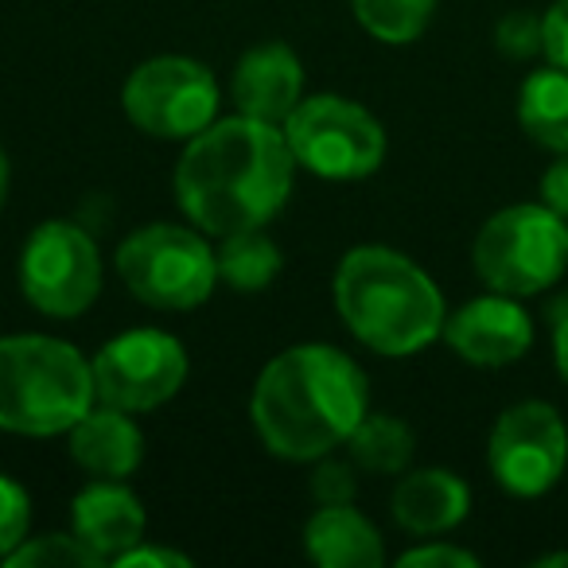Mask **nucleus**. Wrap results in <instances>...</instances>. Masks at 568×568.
Returning a JSON list of instances; mask_svg holds the SVG:
<instances>
[{
  "label": "nucleus",
  "instance_id": "1",
  "mask_svg": "<svg viewBox=\"0 0 568 568\" xmlns=\"http://www.w3.org/2000/svg\"><path fill=\"white\" fill-rule=\"evenodd\" d=\"M296 168L281 125L234 113L187 141L172 180L175 203L203 234L257 230L288 203Z\"/></svg>",
  "mask_w": 568,
  "mask_h": 568
},
{
  "label": "nucleus",
  "instance_id": "2",
  "mask_svg": "<svg viewBox=\"0 0 568 568\" xmlns=\"http://www.w3.org/2000/svg\"><path fill=\"white\" fill-rule=\"evenodd\" d=\"M371 386L347 351L327 343L288 347L257 374L250 397L253 428L273 456L308 464L332 456L366 417Z\"/></svg>",
  "mask_w": 568,
  "mask_h": 568
},
{
  "label": "nucleus",
  "instance_id": "3",
  "mask_svg": "<svg viewBox=\"0 0 568 568\" xmlns=\"http://www.w3.org/2000/svg\"><path fill=\"white\" fill-rule=\"evenodd\" d=\"M335 308L363 347L389 358L425 351L448 320L433 276L389 245H355L339 261Z\"/></svg>",
  "mask_w": 568,
  "mask_h": 568
},
{
  "label": "nucleus",
  "instance_id": "4",
  "mask_svg": "<svg viewBox=\"0 0 568 568\" xmlns=\"http://www.w3.org/2000/svg\"><path fill=\"white\" fill-rule=\"evenodd\" d=\"M98 402L94 366L55 335L0 339V428L17 436H59Z\"/></svg>",
  "mask_w": 568,
  "mask_h": 568
},
{
  "label": "nucleus",
  "instance_id": "5",
  "mask_svg": "<svg viewBox=\"0 0 568 568\" xmlns=\"http://www.w3.org/2000/svg\"><path fill=\"white\" fill-rule=\"evenodd\" d=\"M113 265L129 293L160 312H191L211 301L219 257L199 230L175 222L141 226L118 245Z\"/></svg>",
  "mask_w": 568,
  "mask_h": 568
},
{
  "label": "nucleus",
  "instance_id": "6",
  "mask_svg": "<svg viewBox=\"0 0 568 568\" xmlns=\"http://www.w3.org/2000/svg\"><path fill=\"white\" fill-rule=\"evenodd\" d=\"M475 273L506 296H537L565 276L568 226L545 203H518L490 214L475 237Z\"/></svg>",
  "mask_w": 568,
  "mask_h": 568
},
{
  "label": "nucleus",
  "instance_id": "7",
  "mask_svg": "<svg viewBox=\"0 0 568 568\" xmlns=\"http://www.w3.org/2000/svg\"><path fill=\"white\" fill-rule=\"evenodd\" d=\"M281 129L296 164L320 180H366L386 160L382 121L339 94L304 98Z\"/></svg>",
  "mask_w": 568,
  "mask_h": 568
},
{
  "label": "nucleus",
  "instance_id": "8",
  "mask_svg": "<svg viewBox=\"0 0 568 568\" xmlns=\"http://www.w3.org/2000/svg\"><path fill=\"white\" fill-rule=\"evenodd\" d=\"M20 293L43 316H82L102 293V257L94 237L67 219L40 222L20 250Z\"/></svg>",
  "mask_w": 568,
  "mask_h": 568
},
{
  "label": "nucleus",
  "instance_id": "9",
  "mask_svg": "<svg viewBox=\"0 0 568 568\" xmlns=\"http://www.w3.org/2000/svg\"><path fill=\"white\" fill-rule=\"evenodd\" d=\"M125 118L156 141H191L219 113V82L187 55H156L129 74L121 90Z\"/></svg>",
  "mask_w": 568,
  "mask_h": 568
},
{
  "label": "nucleus",
  "instance_id": "10",
  "mask_svg": "<svg viewBox=\"0 0 568 568\" xmlns=\"http://www.w3.org/2000/svg\"><path fill=\"white\" fill-rule=\"evenodd\" d=\"M94 394L102 405L144 413L172 402L187 382V351L175 335L136 327L94 355Z\"/></svg>",
  "mask_w": 568,
  "mask_h": 568
},
{
  "label": "nucleus",
  "instance_id": "11",
  "mask_svg": "<svg viewBox=\"0 0 568 568\" xmlns=\"http://www.w3.org/2000/svg\"><path fill=\"white\" fill-rule=\"evenodd\" d=\"M487 464L498 487L537 498L560 483L568 467V428L549 402H518L495 420Z\"/></svg>",
  "mask_w": 568,
  "mask_h": 568
},
{
  "label": "nucleus",
  "instance_id": "12",
  "mask_svg": "<svg viewBox=\"0 0 568 568\" xmlns=\"http://www.w3.org/2000/svg\"><path fill=\"white\" fill-rule=\"evenodd\" d=\"M444 339L471 366H510L534 343V320L518 304V296L490 293L467 301L444 320Z\"/></svg>",
  "mask_w": 568,
  "mask_h": 568
},
{
  "label": "nucleus",
  "instance_id": "13",
  "mask_svg": "<svg viewBox=\"0 0 568 568\" xmlns=\"http://www.w3.org/2000/svg\"><path fill=\"white\" fill-rule=\"evenodd\" d=\"M304 102V67L288 43H261L234 67V105L245 118L284 125Z\"/></svg>",
  "mask_w": 568,
  "mask_h": 568
},
{
  "label": "nucleus",
  "instance_id": "14",
  "mask_svg": "<svg viewBox=\"0 0 568 568\" xmlns=\"http://www.w3.org/2000/svg\"><path fill=\"white\" fill-rule=\"evenodd\" d=\"M71 526L105 565L144 541V514L141 498L125 487V479H98L87 490H79L71 506Z\"/></svg>",
  "mask_w": 568,
  "mask_h": 568
},
{
  "label": "nucleus",
  "instance_id": "15",
  "mask_svg": "<svg viewBox=\"0 0 568 568\" xmlns=\"http://www.w3.org/2000/svg\"><path fill=\"white\" fill-rule=\"evenodd\" d=\"M394 521L413 537H436L456 529L471 510V490L456 471L420 467L409 471L394 490Z\"/></svg>",
  "mask_w": 568,
  "mask_h": 568
},
{
  "label": "nucleus",
  "instance_id": "16",
  "mask_svg": "<svg viewBox=\"0 0 568 568\" xmlns=\"http://www.w3.org/2000/svg\"><path fill=\"white\" fill-rule=\"evenodd\" d=\"M71 456L98 479H129L144 459V436L125 409H90L71 428Z\"/></svg>",
  "mask_w": 568,
  "mask_h": 568
},
{
  "label": "nucleus",
  "instance_id": "17",
  "mask_svg": "<svg viewBox=\"0 0 568 568\" xmlns=\"http://www.w3.org/2000/svg\"><path fill=\"white\" fill-rule=\"evenodd\" d=\"M304 549L324 568H382L386 565V545L366 514L351 503L320 506L304 526Z\"/></svg>",
  "mask_w": 568,
  "mask_h": 568
},
{
  "label": "nucleus",
  "instance_id": "18",
  "mask_svg": "<svg viewBox=\"0 0 568 568\" xmlns=\"http://www.w3.org/2000/svg\"><path fill=\"white\" fill-rule=\"evenodd\" d=\"M518 121L534 144L549 152H568V71L545 67L521 82Z\"/></svg>",
  "mask_w": 568,
  "mask_h": 568
},
{
  "label": "nucleus",
  "instance_id": "19",
  "mask_svg": "<svg viewBox=\"0 0 568 568\" xmlns=\"http://www.w3.org/2000/svg\"><path fill=\"white\" fill-rule=\"evenodd\" d=\"M347 448L355 467H363V471L402 475L417 452V440H413V428L405 420L386 417V413H366L351 433Z\"/></svg>",
  "mask_w": 568,
  "mask_h": 568
},
{
  "label": "nucleus",
  "instance_id": "20",
  "mask_svg": "<svg viewBox=\"0 0 568 568\" xmlns=\"http://www.w3.org/2000/svg\"><path fill=\"white\" fill-rule=\"evenodd\" d=\"M214 257H219V276L237 293H261L281 273V250L261 226L226 234Z\"/></svg>",
  "mask_w": 568,
  "mask_h": 568
},
{
  "label": "nucleus",
  "instance_id": "21",
  "mask_svg": "<svg viewBox=\"0 0 568 568\" xmlns=\"http://www.w3.org/2000/svg\"><path fill=\"white\" fill-rule=\"evenodd\" d=\"M358 24L382 43H413L428 28L436 12V0H351Z\"/></svg>",
  "mask_w": 568,
  "mask_h": 568
},
{
  "label": "nucleus",
  "instance_id": "22",
  "mask_svg": "<svg viewBox=\"0 0 568 568\" xmlns=\"http://www.w3.org/2000/svg\"><path fill=\"white\" fill-rule=\"evenodd\" d=\"M4 565L12 568H94V565H105L79 534H43V537H32V541H20L17 549L4 557Z\"/></svg>",
  "mask_w": 568,
  "mask_h": 568
},
{
  "label": "nucleus",
  "instance_id": "23",
  "mask_svg": "<svg viewBox=\"0 0 568 568\" xmlns=\"http://www.w3.org/2000/svg\"><path fill=\"white\" fill-rule=\"evenodd\" d=\"M32 526V498L17 479L0 475V560L9 557Z\"/></svg>",
  "mask_w": 568,
  "mask_h": 568
},
{
  "label": "nucleus",
  "instance_id": "24",
  "mask_svg": "<svg viewBox=\"0 0 568 568\" xmlns=\"http://www.w3.org/2000/svg\"><path fill=\"white\" fill-rule=\"evenodd\" d=\"M495 48L506 59H534L545 48L541 17H534V12H506L495 28Z\"/></svg>",
  "mask_w": 568,
  "mask_h": 568
},
{
  "label": "nucleus",
  "instance_id": "25",
  "mask_svg": "<svg viewBox=\"0 0 568 568\" xmlns=\"http://www.w3.org/2000/svg\"><path fill=\"white\" fill-rule=\"evenodd\" d=\"M355 495H358L355 459L343 464V459L320 456V467L312 471V498L320 506H343V503H355Z\"/></svg>",
  "mask_w": 568,
  "mask_h": 568
},
{
  "label": "nucleus",
  "instance_id": "26",
  "mask_svg": "<svg viewBox=\"0 0 568 568\" xmlns=\"http://www.w3.org/2000/svg\"><path fill=\"white\" fill-rule=\"evenodd\" d=\"M397 565H405V568H475L479 557L459 549V545H417V549L402 552Z\"/></svg>",
  "mask_w": 568,
  "mask_h": 568
},
{
  "label": "nucleus",
  "instance_id": "27",
  "mask_svg": "<svg viewBox=\"0 0 568 568\" xmlns=\"http://www.w3.org/2000/svg\"><path fill=\"white\" fill-rule=\"evenodd\" d=\"M541 36H545V59L560 71H568V0H557L549 12L541 17Z\"/></svg>",
  "mask_w": 568,
  "mask_h": 568
},
{
  "label": "nucleus",
  "instance_id": "28",
  "mask_svg": "<svg viewBox=\"0 0 568 568\" xmlns=\"http://www.w3.org/2000/svg\"><path fill=\"white\" fill-rule=\"evenodd\" d=\"M118 568H187L191 557L180 549H164V545H133L129 552H121L118 560H113Z\"/></svg>",
  "mask_w": 568,
  "mask_h": 568
},
{
  "label": "nucleus",
  "instance_id": "29",
  "mask_svg": "<svg viewBox=\"0 0 568 568\" xmlns=\"http://www.w3.org/2000/svg\"><path fill=\"white\" fill-rule=\"evenodd\" d=\"M541 203L568 222V152H560L557 164H549V172L541 175Z\"/></svg>",
  "mask_w": 568,
  "mask_h": 568
},
{
  "label": "nucleus",
  "instance_id": "30",
  "mask_svg": "<svg viewBox=\"0 0 568 568\" xmlns=\"http://www.w3.org/2000/svg\"><path fill=\"white\" fill-rule=\"evenodd\" d=\"M552 358H557V371L568 386V312L557 320V327H552Z\"/></svg>",
  "mask_w": 568,
  "mask_h": 568
},
{
  "label": "nucleus",
  "instance_id": "31",
  "mask_svg": "<svg viewBox=\"0 0 568 568\" xmlns=\"http://www.w3.org/2000/svg\"><path fill=\"white\" fill-rule=\"evenodd\" d=\"M537 568H568V549L565 552H545V557L534 560Z\"/></svg>",
  "mask_w": 568,
  "mask_h": 568
},
{
  "label": "nucleus",
  "instance_id": "32",
  "mask_svg": "<svg viewBox=\"0 0 568 568\" xmlns=\"http://www.w3.org/2000/svg\"><path fill=\"white\" fill-rule=\"evenodd\" d=\"M4 195H9V156L0 149V206H4Z\"/></svg>",
  "mask_w": 568,
  "mask_h": 568
}]
</instances>
